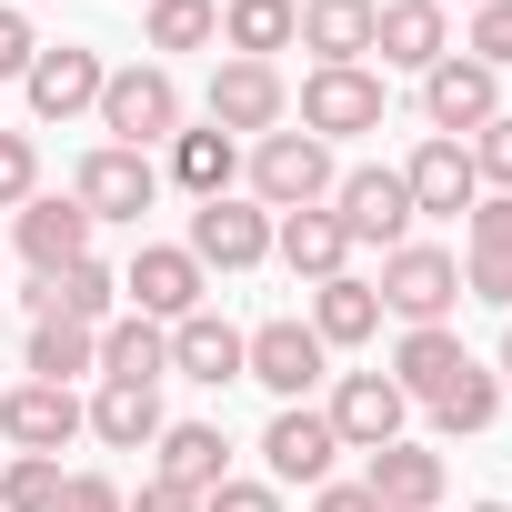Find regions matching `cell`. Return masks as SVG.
I'll return each instance as SVG.
<instances>
[{
	"label": "cell",
	"instance_id": "cell-1",
	"mask_svg": "<svg viewBox=\"0 0 512 512\" xmlns=\"http://www.w3.org/2000/svg\"><path fill=\"white\" fill-rule=\"evenodd\" d=\"M332 141H312V131H262L251 141V201L262 211H322L332 201Z\"/></svg>",
	"mask_w": 512,
	"mask_h": 512
},
{
	"label": "cell",
	"instance_id": "cell-2",
	"mask_svg": "<svg viewBox=\"0 0 512 512\" xmlns=\"http://www.w3.org/2000/svg\"><path fill=\"white\" fill-rule=\"evenodd\" d=\"M101 131H111V151H151V141H171V131H181V81H171L161 61L111 71V81H101Z\"/></svg>",
	"mask_w": 512,
	"mask_h": 512
},
{
	"label": "cell",
	"instance_id": "cell-3",
	"mask_svg": "<svg viewBox=\"0 0 512 512\" xmlns=\"http://www.w3.org/2000/svg\"><path fill=\"white\" fill-rule=\"evenodd\" d=\"M382 312H402L412 332L422 322H452V302H462V262L452 251H432V241H402V251H382Z\"/></svg>",
	"mask_w": 512,
	"mask_h": 512
},
{
	"label": "cell",
	"instance_id": "cell-4",
	"mask_svg": "<svg viewBox=\"0 0 512 512\" xmlns=\"http://www.w3.org/2000/svg\"><path fill=\"white\" fill-rule=\"evenodd\" d=\"M332 221H342V241H382V251H402V241H412V191H402V171H392V161L342 171V181H332Z\"/></svg>",
	"mask_w": 512,
	"mask_h": 512
},
{
	"label": "cell",
	"instance_id": "cell-5",
	"mask_svg": "<svg viewBox=\"0 0 512 512\" xmlns=\"http://www.w3.org/2000/svg\"><path fill=\"white\" fill-rule=\"evenodd\" d=\"M91 211L81 201H61V191H31L21 211H11V241H21V262H31V282H61L71 262H91Z\"/></svg>",
	"mask_w": 512,
	"mask_h": 512
},
{
	"label": "cell",
	"instance_id": "cell-6",
	"mask_svg": "<svg viewBox=\"0 0 512 512\" xmlns=\"http://www.w3.org/2000/svg\"><path fill=\"white\" fill-rule=\"evenodd\" d=\"M181 251H191L201 272H251V262H272V211L221 191V201L191 211V241H181Z\"/></svg>",
	"mask_w": 512,
	"mask_h": 512
},
{
	"label": "cell",
	"instance_id": "cell-7",
	"mask_svg": "<svg viewBox=\"0 0 512 512\" xmlns=\"http://www.w3.org/2000/svg\"><path fill=\"white\" fill-rule=\"evenodd\" d=\"M121 292H131V312H141V322H161V332H171V322H191V312H201V262H191L181 241H141V251H131V272H121Z\"/></svg>",
	"mask_w": 512,
	"mask_h": 512
},
{
	"label": "cell",
	"instance_id": "cell-8",
	"mask_svg": "<svg viewBox=\"0 0 512 512\" xmlns=\"http://www.w3.org/2000/svg\"><path fill=\"white\" fill-rule=\"evenodd\" d=\"M422 111H432V131H442V141H472V131L502 111V71H482V61L442 51V61L422 71Z\"/></svg>",
	"mask_w": 512,
	"mask_h": 512
},
{
	"label": "cell",
	"instance_id": "cell-9",
	"mask_svg": "<svg viewBox=\"0 0 512 512\" xmlns=\"http://www.w3.org/2000/svg\"><path fill=\"white\" fill-rule=\"evenodd\" d=\"M322 342H312V322H262V332H241V382H262V392H282V402H302L312 382H322Z\"/></svg>",
	"mask_w": 512,
	"mask_h": 512
},
{
	"label": "cell",
	"instance_id": "cell-10",
	"mask_svg": "<svg viewBox=\"0 0 512 512\" xmlns=\"http://www.w3.org/2000/svg\"><path fill=\"white\" fill-rule=\"evenodd\" d=\"M302 131L312 141H352V131H382V71H312L302 81Z\"/></svg>",
	"mask_w": 512,
	"mask_h": 512
},
{
	"label": "cell",
	"instance_id": "cell-11",
	"mask_svg": "<svg viewBox=\"0 0 512 512\" xmlns=\"http://www.w3.org/2000/svg\"><path fill=\"white\" fill-rule=\"evenodd\" d=\"M71 201L91 211V221H141L151 201H161V171H151V151H91L81 161V181H71Z\"/></svg>",
	"mask_w": 512,
	"mask_h": 512
},
{
	"label": "cell",
	"instance_id": "cell-12",
	"mask_svg": "<svg viewBox=\"0 0 512 512\" xmlns=\"http://www.w3.org/2000/svg\"><path fill=\"white\" fill-rule=\"evenodd\" d=\"M322 412H332L342 452H382V442H402V412H412V402H402V382H392V372H342Z\"/></svg>",
	"mask_w": 512,
	"mask_h": 512
},
{
	"label": "cell",
	"instance_id": "cell-13",
	"mask_svg": "<svg viewBox=\"0 0 512 512\" xmlns=\"http://www.w3.org/2000/svg\"><path fill=\"white\" fill-rule=\"evenodd\" d=\"M262 462H272V482H332V462H342V432H332V412H312V402H282L272 412V432H262Z\"/></svg>",
	"mask_w": 512,
	"mask_h": 512
},
{
	"label": "cell",
	"instance_id": "cell-14",
	"mask_svg": "<svg viewBox=\"0 0 512 512\" xmlns=\"http://www.w3.org/2000/svg\"><path fill=\"white\" fill-rule=\"evenodd\" d=\"M282 111H292V91H282V71L272 61H221L211 71V131H251V141H262V131H282Z\"/></svg>",
	"mask_w": 512,
	"mask_h": 512
},
{
	"label": "cell",
	"instance_id": "cell-15",
	"mask_svg": "<svg viewBox=\"0 0 512 512\" xmlns=\"http://www.w3.org/2000/svg\"><path fill=\"white\" fill-rule=\"evenodd\" d=\"M101 51H81V41H61V51H41L31 71H21V91H31V111L41 121H81V111H101Z\"/></svg>",
	"mask_w": 512,
	"mask_h": 512
},
{
	"label": "cell",
	"instance_id": "cell-16",
	"mask_svg": "<svg viewBox=\"0 0 512 512\" xmlns=\"http://www.w3.org/2000/svg\"><path fill=\"white\" fill-rule=\"evenodd\" d=\"M402 191H412V221H422V211H432V221H462V211L482 201V181H472V151H462V141H442V131H432V141L402 161Z\"/></svg>",
	"mask_w": 512,
	"mask_h": 512
},
{
	"label": "cell",
	"instance_id": "cell-17",
	"mask_svg": "<svg viewBox=\"0 0 512 512\" xmlns=\"http://www.w3.org/2000/svg\"><path fill=\"white\" fill-rule=\"evenodd\" d=\"M0 432H11L21 452H51V462H61V442L91 432V422H81V392H61V382H21V392H0Z\"/></svg>",
	"mask_w": 512,
	"mask_h": 512
},
{
	"label": "cell",
	"instance_id": "cell-18",
	"mask_svg": "<svg viewBox=\"0 0 512 512\" xmlns=\"http://www.w3.org/2000/svg\"><path fill=\"white\" fill-rule=\"evenodd\" d=\"M362 492H372L382 512H432V502H442V452H422V442H382V452L362 462Z\"/></svg>",
	"mask_w": 512,
	"mask_h": 512
},
{
	"label": "cell",
	"instance_id": "cell-19",
	"mask_svg": "<svg viewBox=\"0 0 512 512\" xmlns=\"http://www.w3.org/2000/svg\"><path fill=\"white\" fill-rule=\"evenodd\" d=\"M372 51L392 71H432L452 51V21H442V0H382V21H372Z\"/></svg>",
	"mask_w": 512,
	"mask_h": 512
},
{
	"label": "cell",
	"instance_id": "cell-20",
	"mask_svg": "<svg viewBox=\"0 0 512 512\" xmlns=\"http://www.w3.org/2000/svg\"><path fill=\"white\" fill-rule=\"evenodd\" d=\"M372 21H382V0H302V51H322V71H352L372 51Z\"/></svg>",
	"mask_w": 512,
	"mask_h": 512
},
{
	"label": "cell",
	"instance_id": "cell-21",
	"mask_svg": "<svg viewBox=\"0 0 512 512\" xmlns=\"http://www.w3.org/2000/svg\"><path fill=\"white\" fill-rule=\"evenodd\" d=\"M462 332L452 322H422V332H402V352H392V382H402V402H432V392H452L462 382Z\"/></svg>",
	"mask_w": 512,
	"mask_h": 512
},
{
	"label": "cell",
	"instance_id": "cell-22",
	"mask_svg": "<svg viewBox=\"0 0 512 512\" xmlns=\"http://www.w3.org/2000/svg\"><path fill=\"white\" fill-rule=\"evenodd\" d=\"M81 422H91L111 452H141V442H161V382H101V392L81 402Z\"/></svg>",
	"mask_w": 512,
	"mask_h": 512
},
{
	"label": "cell",
	"instance_id": "cell-23",
	"mask_svg": "<svg viewBox=\"0 0 512 512\" xmlns=\"http://www.w3.org/2000/svg\"><path fill=\"white\" fill-rule=\"evenodd\" d=\"M151 482H171V492H221L231 482V442L211 432V422H161V472Z\"/></svg>",
	"mask_w": 512,
	"mask_h": 512
},
{
	"label": "cell",
	"instance_id": "cell-24",
	"mask_svg": "<svg viewBox=\"0 0 512 512\" xmlns=\"http://www.w3.org/2000/svg\"><path fill=\"white\" fill-rule=\"evenodd\" d=\"M272 251H282L302 282H342V262H352V241H342L332 201H322V211H282V221H272Z\"/></svg>",
	"mask_w": 512,
	"mask_h": 512
},
{
	"label": "cell",
	"instance_id": "cell-25",
	"mask_svg": "<svg viewBox=\"0 0 512 512\" xmlns=\"http://www.w3.org/2000/svg\"><path fill=\"white\" fill-rule=\"evenodd\" d=\"M372 332H382V292H372V282H352V272H342V282H312V342H322V352H352V342H372Z\"/></svg>",
	"mask_w": 512,
	"mask_h": 512
},
{
	"label": "cell",
	"instance_id": "cell-26",
	"mask_svg": "<svg viewBox=\"0 0 512 512\" xmlns=\"http://www.w3.org/2000/svg\"><path fill=\"white\" fill-rule=\"evenodd\" d=\"M171 372L181 382H241V332L221 322V312H191V322H171Z\"/></svg>",
	"mask_w": 512,
	"mask_h": 512
},
{
	"label": "cell",
	"instance_id": "cell-27",
	"mask_svg": "<svg viewBox=\"0 0 512 512\" xmlns=\"http://www.w3.org/2000/svg\"><path fill=\"white\" fill-rule=\"evenodd\" d=\"M41 312H61V322L101 332V322L121 312V272H101V262H71L61 282H41V292H31V322H41Z\"/></svg>",
	"mask_w": 512,
	"mask_h": 512
},
{
	"label": "cell",
	"instance_id": "cell-28",
	"mask_svg": "<svg viewBox=\"0 0 512 512\" xmlns=\"http://www.w3.org/2000/svg\"><path fill=\"white\" fill-rule=\"evenodd\" d=\"M161 372H171V332L141 312H111L101 322V382H161Z\"/></svg>",
	"mask_w": 512,
	"mask_h": 512
},
{
	"label": "cell",
	"instance_id": "cell-29",
	"mask_svg": "<svg viewBox=\"0 0 512 512\" xmlns=\"http://www.w3.org/2000/svg\"><path fill=\"white\" fill-rule=\"evenodd\" d=\"M292 31H302V0H231L221 11V51L231 61H272V51H292Z\"/></svg>",
	"mask_w": 512,
	"mask_h": 512
},
{
	"label": "cell",
	"instance_id": "cell-30",
	"mask_svg": "<svg viewBox=\"0 0 512 512\" xmlns=\"http://www.w3.org/2000/svg\"><path fill=\"white\" fill-rule=\"evenodd\" d=\"M81 372H101V332H81V322H61V312H41L31 322V382H81Z\"/></svg>",
	"mask_w": 512,
	"mask_h": 512
},
{
	"label": "cell",
	"instance_id": "cell-31",
	"mask_svg": "<svg viewBox=\"0 0 512 512\" xmlns=\"http://www.w3.org/2000/svg\"><path fill=\"white\" fill-rule=\"evenodd\" d=\"M231 171H241L231 131H171V181H181L191 201H221V191H231Z\"/></svg>",
	"mask_w": 512,
	"mask_h": 512
},
{
	"label": "cell",
	"instance_id": "cell-32",
	"mask_svg": "<svg viewBox=\"0 0 512 512\" xmlns=\"http://www.w3.org/2000/svg\"><path fill=\"white\" fill-rule=\"evenodd\" d=\"M492 412H502V372L492 362H462V382L452 392H432V432H492Z\"/></svg>",
	"mask_w": 512,
	"mask_h": 512
},
{
	"label": "cell",
	"instance_id": "cell-33",
	"mask_svg": "<svg viewBox=\"0 0 512 512\" xmlns=\"http://www.w3.org/2000/svg\"><path fill=\"white\" fill-rule=\"evenodd\" d=\"M221 0H151V51H211Z\"/></svg>",
	"mask_w": 512,
	"mask_h": 512
},
{
	"label": "cell",
	"instance_id": "cell-34",
	"mask_svg": "<svg viewBox=\"0 0 512 512\" xmlns=\"http://www.w3.org/2000/svg\"><path fill=\"white\" fill-rule=\"evenodd\" d=\"M61 502V462L51 452H11V472H0V512H51Z\"/></svg>",
	"mask_w": 512,
	"mask_h": 512
},
{
	"label": "cell",
	"instance_id": "cell-35",
	"mask_svg": "<svg viewBox=\"0 0 512 512\" xmlns=\"http://www.w3.org/2000/svg\"><path fill=\"white\" fill-rule=\"evenodd\" d=\"M462 61H482V71H512V0H482V11H472V31H462Z\"/></svg>",
	"mask_w": 512,
	"mask_h": 512
},
{
	"label": "cell",
	"instance_id": "cell-36",
	"mask_svg": "<svg viewBox=\"0 0 512 512\" xmlns=\"http://www.w3.org/2000/svg\"><path fill=\"white\" fill-rule=\"evenodd\" d=\"M41 191V141L31 131H0V211H21Z\"/></svg>",
	"mask_w": 512,
	"mask_h": 512
},
{
	"label": "cell",
	"instance_id": "cell-37",
	"mask_svg": "<svg viewBox=\"0 0 512 512\" xmlns=\"http://www.w3.org/2000/svg\"><path fill=\"white\" fill-rule=\"evenodd\" d=\"M462 151H472V181H492V191H512V111H492V121H482V131H472Z\"/></svg>",
	"mask_w": 512,
	"mask_h": 512
},
{
	"label": "cell",
	"instance_id": "cell-38",
	"mask_svg": "<svg viewBox=\"0 0 512 512\" xmlns=\"http://www.w3.org/2000/svg\"><path fill=\"white\" fill-rule=\"evenodd\" d=\"M472 262H512V191L472 201Z\"/></svg>",
	"mask_w": 512,
	"mask_h": 512
},
{
	"label": "cell",
	"instance_id": "cell-39",
	"mask_svg": "<svg viewBox=\"0 0 512 512\" xmlns=\"http://www.w3.org/2000/svg\"><path fill=\"white\" fill-rule=\"evenodd\" d=\"M51 512H121V482L111 472H61V502Z\"/></svg>",
	"mask_w": 512,
	"mask_h": 512
},
{
	"label": "cell",
	"instance_id": "cell-40",
	"mask_svg": "<svg viewBox=\"0 0 512 512\" xmlns=\"http://www.w3.org/2000/svg\"><path fill=\"white\" fill-rule=\"evenodd\" d=\"M31 61H41V41H31V21H21V11H0V81H21Z\"/></svg>",
	"mask_w": 512,
	"mask_h": 512
},
{
	"label": "cell",
	"instance_id": "cell-41",
	"mask_svg": "<svg viewBox=\"0 0 512 512\" xmlns=\"http://www.w3.org/2000/svg\"><path fill=\"white\" fill-rule=\"evenodd\" d=\"M201 512H282V492L272 482H221V492H201Z\"/></svg>",
	"mask_w": 512,
	"mask_h": 512
},
{
	"label": "cell",
	"instance_id": "cell-42",
	"mask_svg": "<svg viewBox=\"0 0 512 512\" xmlns=\"http://www.w3.org/2000/svg\"><path fill=\"white\" fill-rule=\"evenodd\" d=\"M462 292H482V302L512 312V262H462Z\"/></svg>",
	"mask_w": 512,
	"mask_h": 512
},
{
	"label": "cell",
	"instance_id": "cell-43",
	"mask_svg": "<svg viewBox=\"0 0 512 512\" xmlns=\"http://www.w3.org/2000/svg\"><path fill=\"white\" fill-rule=\"evenodd\" d=\"M312 512H382V502H372L362 482H322V492H312Z\"/></svg>",
	"mask_w": 512,
	"mask_h": 512
},
{
	"label": "cell",
	"instance_id": "cell-44",
	"mask_svg": "<svg viewBox=\"0 0 512 512\" xmlns=\"http://www.w3.org/2000/svg\"><path fill=\"white\" fill-rule=\"evenodd\" d=\"M121 512H201V492H171V482H141V502H121Z\"/></svg>",
	"mask_w": 512,
	"mask_h": 512
},
{
	"label": "cell",
	"instance_id": "cell-45",
	"mask_svg": "<svg viewBox=\"0 0 512 512\" xmlns=\"http://www.w3.org/2000/svg\"><path fill=\"white\" fill-rule=\"evenodd\" d=\"M502 382H512V332H502Z\"/></svg>",
	"mask_w": 512,
	"mask_h": 512
},
{
	"label": "cell",
	"instance_id": "cell-46",
	"mask_svg": "<svg viewBox=\"0 0 512 512\" xmlns=\"http://www.w3.org/2000/svg\"><path fill=\"white\" fill-rule=\"evenodd\" d=\"M472 512H512V502H472Z\"/></svg>",
	"mask_w": 512,
	"mask_h": 512
},
{
	"label": "cell",
	"instance_id": "cell-47",
	"mask_svg": "<svg viewBox=\"0 0 512 512\" xmlns=\"http://www.w3.org/2000/svg\"><path fill=\"white\" fill-rule=\"evenodd\" d=\"M472 11H482V0H472Z\"/></svg>",
	"mask_w": 512,
	"mask_h": 512
}]
</instances>
